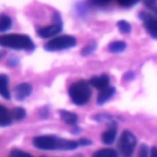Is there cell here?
I'll use <instances>...</instances> for the list:
<instances>
[{
  "label": "cell",
  "mask_w": 157,
  "mask_h": 157,
  "mask_svg": "<svg viewBox=\"0 0 157 157\" xmlns=\"http://www.w3.org/2000/svg\"><path fill=\"white\" fill-rule=\"evenodd\" d=\"M33 145L39 150H75L78 147L77 141L63 140L53 135H43L33 139Z\"/></svg>",
  "instance_id": "1"
},
{
  "label": "cell",
  "mask_w": 157,
  "mask_h": 157,
  "mask_svg": "<svg viewBox=\"0 0 157 157\" xmlns=\"http://www.w3.org/2000/svg\"><path fill=\"white\" fill-rule=\"evenodd\" d=\"M0 45L12 49H27V50L34 49L33 40L28 36L18 34V33H9L0 36Z\"/></svg>",
  "instance_id": "2"
},
{
  "label": "cell",
  "mask_w": 157,
  "mask_h": 157,
  "mask_svg": "<svg viewBox=\"0 0 157 157\" xmlns=\"http://www.w3.org/2000/svg\"><path fill=\"white\" fill-rule=\"evenodd\" d=\"M69 96L75 104H77V105L86 104L91 98L90 83L86 81H82V80L72 83L69 88Z\"/></svg>",
  "instance_id": "3"
},
{
  "label": "cell",
  "mask_w": 157,
  "mask_h": 157,
  "mask_svg": "<svg viewBox=\"0 0 157 157\" xmlns=\"http://www.w3.org/2000/svg\"><path fill=\"white\" fill-rule=\"evenodd\" d=\"M135 146H136V137L132 132H130L129 130H125L120 139H119V142H118V147H119V151H120V155L123 157H131L132 156V152L135 150Z\"/></svg>",
  "instance_id": "4"
},
{
  "label": "cell",
  "mask_w": 157,
  "mask_h": 157,
  "mask_svg": "<svg viewBox=\"0 0 157 157\" xmlns=\"http://www.w3.org/2000/svg\"><path fill=\"white\" fill-rule=\"evenodd\" d=\"M76 45V39L71 36H60V37H55L53 39H50L49 42L45 43L44 48L49 52H54V50H63V49H67L71 47Z\"/></svg>",
  "instance_id": "5"
},
{
  "label": "cell",
  "mask_w": 157,
  "mask_h": 157,
  "mask_svg": "<svg viewBox=\"0 0 157 157\" xmlns=\"http://www.w3.org/2000/svg\"><path fill=\"white\" fill-rule=\"evenodd\" d=\"M140 16H141L144 25H145L147 32L150 33V36H152L153 38L157 39V17H153L152 15L146 13V12H142Z\"/></svg>",
  "instance_id": "6"
},
{
  "label": "cell",
  "mask_w": 157,
  "mask_h": 157,
  "mask_svg": "<svg viewBox=\"0 0 157 157\" xmlns=\"http://www.w3.org/2000/svg\"><path fill=\"white\" fill-rule=\"evenodd\" d=\"M61 31V23H54L52 26H48V27H43V28H39L37 31L38 36H40L42 38H55V36Z\"/></svg>",
  "instance_id": "7"
},
{
  "label": "cell",
  "mask_w": 157,
  "mask_h": 157,
  "mask_svg": "<svg viewBox=\"0 0 157 157\" xmlns=\"http://www.w3.org/2000/svg\"><path fill=\"white\" fill-rule=\"evenodd\" d=\"M31 92H32V86L29 83H27V82H22L20 85H17L15 87V91H13L15 97L17 99H20V101H22L26 97H28L31 94Z\"/></svg>",
  "instance_id": "8"
},
{
  "label": "cell",
  "mask_w": 157,
  "mask_h": 157,
  "mask_svg": "<svg viewBox=\"0 0 157 157\" xmlns=\"http://www.w3.org/2000/svg\"><path fill=\"white\" fill-rule=\"evenodd\" d=\"M90 85L93 86L94 88L102 91L105 87L109 86V77L107 75H99V76H94L90 80Z\"/></svg>",
  "instance_id": "9"
},
{
  "label": "cell",
  "mask_w": 157,
  "mask_h": 157,
  "mask_svg": "<svg viewBox=\"0 0 157 157\" xmlns=\"http://www.w3.org/2000/svg\"><path fill=\"white\" fill-rule=\"evenodd\" d=\"M115 136H117V126L115 125H112L109 126L103 134H102V141L103 144H112L114 140H115Z\"/></svg>",
  "instance_id": "10"
},
{
  "label": "cell",
  "mask_w": 157,
  "mask_h": 157,
  "mask_svg": "<svg viewBox=\"0 0 157 157\" xmlns=\"http://www.w3.org/2000/svg\"><path fill=\"white\" fill-rule=\"evenodd\" d=\"M114 92H115V88H114V87H112V86L105 87L104 90H102V91L99 92L98 98H97V103H98V104H103V103H105V102L114 94Z\"/></svg>",
  "instance_id": "11"
},
{
  "label": "cell",
  "mask_w": 157,
  "mask_h": 157,
  "mask_svg": "<svg viewBox=\"0 0 157 157\" xmlns=\"http://www.w3.org/2000/svg\"><path fill=\"white\" fill-rule=\"evenodd\" d=\"M0 96L5 99H10V91H9V77L6 75H0Z\"/></svg>",
  "instance_id": "12"
},
{
  "label": "cell",
  "mask_w": 157,
  "mask_h": 157,
  "mask_svg": "<svg viewBox=\"0 0 157 157\" xmlns=\"http://www.w3.org/2000/svg\"><path fill=\"white\" fill-rule=\"evenodd\" d=\"M12 121V117H11V112L7 110V108H5L4 105L0 104V126H6L10 125Z\"/></svg>",
  "instance_id": "13"
},
{
  "label": "cell",
  "mask_w": 157,
  "mask_h": 157,
  "mask_svg": "<svg viewBox=\"0 0 157 157\" xmlns=\"http://www.w3.org/2000/svg\"><path fill=\"white\" fill-rule=\"evenodd\" d=\"M60 117L69 125H75L77 123V115L75 113H71L67 110H60Z\"/></svg>",
  "instance_id": "14"
},
{
  "label": "cell",
  "mask_w": 157,
  "mask_h": 157,
  "mask_svg": "<svg viewBox=\"0 0 157 157\" xmlns=\"http://www.w3.org/2000/svg\"><path fill=\"white\" fill-rule=\"evenodd\" d=\"M108 48H109V52L112 53H120L126 48V43L121 40H115V42H112Z\"/></svg>",
  "instance_id": "15"
},
{
  "label": "cell",
  "mask_w": 157,
  "mask_h": 157,
  "mask_svg": "<svg viewBox=\"0 0 157 157\" xmlns=\"http://www.w3.org/2000/svg\"><path fill=\"white\" fill-rule=\"evenodd\" d=\"M92 157H118V153L112 148H103L94 152Z\"/></svg>",
  "instance_id": "16"
},
{
  "label": "cell",
  "mask_w": 157,
  "mask_h": 157,
  "mask_svg": "<svg viewBox=\"0 0 157 157\" xmlns=\"http://www.w3.org/2000/svg\"><path fill=\"white\" fill-rule=\"evenodd\" d=\"M11 26V18L7 15H1L0 16V32H5L9 29Z\"/></svg>",
  "instance_id": "17"
},
{
  "label": "cell",
  "mask_w": 157,
  "mask_h": 157,
  "mask_svg": "<svg viewBox=\"0 0 157 157\" xmlns=\"http://www.w3.org/2000/svg\"><path fill=\"white\" fill-rule=\"evenodd\" d=\"M11 117H12V119H15V120H22V119L26 117V112H25L23 108H21V107H16V108L12 109V112H11Z\"/></svg>",
  "instance_id": "18"
},
{
  "label": "cell",
  "mask_w": 157,
  "mask_h": 157,
  "mask_svg": "<svg viewBox=\"0 0 157 157\" xmlns=\"http://www.w3.org/2000/svg\"><path fill=\"white\" fill-rule=\"evenodd\" d=\"M118 28H119V31H120L121 33H129V32L131 31L130 23L126 22V21H124V20H121V21L118 22Z\"/></svg>",
  "instance_id": "19"
},
{
  "label": "cell",
  "mask_w": 157,
  "mask_h": 157,
  "mask_svg": "<svg viewBox=\"0 0 157 157\" xmlns=\"http://www.w3.org/2000/svg\"><path fill=\"white\" fill-rule=\"evenodd\" d=\"M9 157H32V156L25 151H21V150H12L10 152Z\"/></svg>",
  "instance_id": "20"
},
{
  "label": "cell",
  "mask_w": 157,
  "mask_h": 157,
  "mask_svg": "<svg viewBox=\"0 0 157 157\" xmlns=\"http://www.w3.org/2000/svg\"><path fill=\"white\" fill-rule=\"evenodd\" d=\"M144 4L147 9L157 12V0H144Z\"/></svg>",
  "instance_id": "21"
},
{
  "label": "cell",
  "mask_w": 157,
  "mask_h": 157,
  "mask_svg": "<svg viewBox=\"0 0 157 157\" xmlns=\"http://www.w3.org/2000/svg\"><path fill=\"white\" fill-rule=\"evenodd\" d=\"M94 48H96V43H91V44L86 45V47L81 50V54H82V55H90L91 53L94 52Z\"/></svg>",
  "instance_id": "22"
},
{
  "label": "cell",
  "mask_w": 157,
  "mask_h": 157,
  "mask_svg": "<svg viewBox=\"0 0 157 157\" xmlns=\"http://www.w3.org/2000/svg\"><path fill=\"white\" fill-rule=\"evenodd\" d=\"M140 0H118V4L123 7H130L134 6L135 4H137Z\"/></svg>",
  "instance_id": "23"
},
{
  "label": "cell",
  "mask_w": 157,
  "mask_h": 157,
  "mask_svg": "<svg viewBox=\"0 0 157 157\" xmlns=\"http://www.w3.org/2000/svg\"><path fill=\"white\" fill-rule=\"evenodd\" d=\"M139 157H150V151L146 145H142L139 151Z\"/></svg>",
  "instance_id": "24"
},
{
  "label": "cell",
  "mask_w": 157,
  "mask_h": 157,
  "mask_svg": "<svg viewBox=\"0 0 157 157\" xmlns=\"http://www.w3.org/2000/svg\"><path fill=\"white\" fill-rule=\"evenodd\" d=\"M112 0H90V2L92 5H96V6H104L107 4H109Z\"/></svg>",
  "instance_id": "25"
},
{
  "label": "cell",
  "mask_w": 157,
  "mask_h": 157,
  "mask_svg": "<svg viewBox=\"0 0 157 157\" xmlns=\"http://www.w3.org/2000/svg\"><path fill=\"white\" fill-rule=\"evenodd\" d=\"M77 142H78V146H80V145H81V146H85V145H90V144H91V141H90V140H86V139H81V140H78Z\"/></svg>",
  "instance_id": "26"
},
{
  "label": "cell",
  "mask_w": 157,
  "mask_h": 157,
  "mask_svg": "<svg viewBox=\"0 0 157 157\" xmlns=\"http://www.w3.org/2000/svg\"><path fill=\"white\" fill-rule=\"evenodd\" d=\"M150 157H157V147H152L150 151Z\"/></svg>",
  "instance_id": "27"
}]
</instances>
